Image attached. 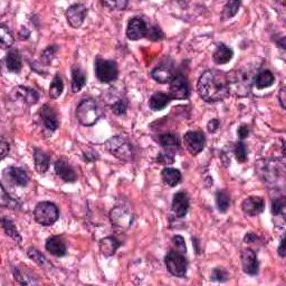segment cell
<instances>
[{"mask_svg":"<svg viewBox=\"0 0 286 286\" xmlns=\"http://www.w3.org/2000/svg\"><path fill=\"white\" fill-rule=\"evenodd\" d=\"M229 279V274L227 273L226 270L220 267L214 268L212 272V281L218 282V283H224V282L228 281Z\"/></svg>","mask_w":286,"mask_h":286,"instance_id":"41","label":"cell"},{"mask_svg":"<svg viewBox=\"0 0 286 286\" xmlns=\"http://www.w3.org/2000/svg\"><path fill=\"white\" fill-rule=\"evenodd\" d=\"M63 90H64V83H63V79L60 75H56L55 77L53 78L52 83H50L49 86V95L53 100H56L60 98L63 93Z\"/></svg>","mask_w":286,"mask_h":286,"instance_id":"33","label":"cell"},{"mask_svg":"<svg viewBox=\"0 0 286 286\" xmlns=\"http://www.w3.org/2000/svg\"><path fill=\"white\" fill-rule=\"evenodd\" d=\"M55 171L57 176L60 177L62 180H64L65 182H75L77 179V175L73 167L70 165V162L67 161L65 158L58 159L55 163Z\"/></svg>","mask_w":286,"mask_h":286,"instance_id":"15","label":"cell"},{"mask_svg":"<svg viewBox=\"0 0 286 286\" xmlns=\"http://www.w3.org/2000/svg\"><path fill=\"white\" fill-rule=\"evenodd\" d=\"M95 75L100 82L111 83L114 82L119 76V69L115 62L96 58L95 61Z\"/></svg>","mask_w":286,"mask_h":286,"instance_id":"6","label":"cell"},{"mask_svg":"<svg viewBox=\"0 0 286 286\" xmlns=\"http://www.w3.org/2000/svg\"><path fill=\"white\" fill-rule=\"evenodd\" d=\"M83 157L86 162H94L99 159V154L95 151H87V152H84Z\"/></svg>","mask_w":286,"mask_h":286,"instance_id":"48","label":"cell"},{"mask_svg":"<svg viewBox=\"0 0 286 286\" xmlns=\"http://www.w3.org/2000/svg\"><path fill=\"white\" fill-rule=\"evenodd\" d=\"M7 174L11 181L15 184H17V186H19V187L27 186L29 178L26 172H25L23 169H20V168H17V167H10L7 169Z\"/></svg>","mask_w":286,"mask_h":286,"instance_id":"26","label":"cell"},{"mask_svg":"<svg viewBox=\"0 0 286 286\" xmlns=\"http://www.w3.org/2000/svg\"><path fill=\"white\" fill-rule=\"evenodd\" d=\"M275 77L270 70H265L259 72L255 77V85L258 90H263V88L270 87L274 84Z\"/></svg>","mask_w":286,"mask_h":286,"instance_id":"28","label":"cell"},{"mask_svg":"<svg viewBox=\"0 0 286 286\" xmlns=\"http://www.w3.org/2000/svg\"><path fill=\"white\" fill-rule=\"evenodd\" d=\"M0 148H1V159H5L6 155L9 153V143H8L5 139H1V143H0Z\"/></svg>","mask_w":286,"mask_h":286,"instance_id":"49","label":"cell"},{"mask_svg":"<svg viewBox=\"0 0 286 286\" xmlns=\"http://www.w3.org/2000/svg\"><path fill=\"white\" fill-rule=\"evenodd\" d=\"M27 256L33 260V262H35L37 265H39L40 267H43L44 270L45 268L46 270H48V268H53L52 264L48 262V259L46 258L38 250H36V248H31V250H28Z\"/></svg>","mask_w":286,"mask_h":286,"instance_id":"31","label":"cell"},{"mask_svg":"<svg viewBox=\"0 0 286 286\" xmlns=\"http://www.w3.org/2000/svg\"><path fill=\"white\" fill-rule=\"evenodd\" d=\"M110 219L112 224L117 228H129L133 222V214L124 207H115L110 213Z\"/></svg>","mask_w":286,"mask_h":286,"instance_id":"11","label":"cell"},{"mask_svg":"<svg viewBox=\"0 0 286 286\" xmlns=\"http://www.w3.org/2000/svg\"><path fill=\"white\" fill-rule=\"evenodd\" d=\"M237 134H238V138L241 139V140L246 139L248 137V134H250V128H248V125L242 124L237 130Z\"/></svg>","mask_w":286,"mask_h":286,"instance_id":"47","label":"cell"},{"mask_svg":"<svg viewBox=\"0 0 286 286\" xmlns=\"http://www.w3.org/2000/svg\"><path fill=\"white\" fill-rule=\"evenodd\" d=\"M233 56H234L233 49L229 48L228 46H226L224 44H219L217 46L216 50L214 52L213 61L214 62V64L222 65V64H227V63L230 62Z\"/></svg>","mask_w":286,"mask_h":286,"instance_id":"20","label":"cell"},{"mask_svg":"<svg viewBox=\"0 0 286 286\" xmlns=\"http://www.w3.org/2000/svg\"><path fill=\"white\" fill-rule=\"evenodd\" d=\"M2 228L6 231L8 236L14 239L17 244H19V245L22 244V236H20V234L18 233V230H17L15 224L9 219V218L6 217L2 218Z\"/></svg>","mask_w":286,"mask_h":286,"instance_id":"32","label":"cell"},{"mask_svg":"<svg viewBox=\"0 0 286 286\" xmlns=\"http://www.w3.org/2000/svg\"><path fill=\"white\" fill-rule=\"evenodd\" d=\"M6 66L8 71L11 72V73H19L20 70H22L23 63L18 49H11L8 52L6 56Z\"/></svg>","mask_w":286,"mask_h":286,"instance_id":"22","label":"cell"},{"mask_svg":"<svg viewBox=\"0 0 286 286\" xmlns=\"http://www.w3.org/2000/svg\"><path fill=\"white\" fill-rule=\"evenodd\" d=\"M241 262L243 266V271L248 275H257L259 270V263L257 256L253 250L245 248L242 250Z\"/></svg>","mask_w":286,"mask_h":286,"instance_id":"12","label":"cell"},{"mask_svg":"<svg viewBox=\"0 0 286 286\" xmlns=\"http://www.w3.org/2000/svg\"><path fill=\"white\" fill-rule=\"evenodd\" d=\"M159 142L166 149L180 148V138L175 133H163L159 137Z\"/></svg>","mask_w":286,"mask_h":286,"instance_id":"30","label":"cell"},{"mask_svg":"<svg viewBox=\"0 0 286 286\" xmlns=\"http://www.w3.org/2000/svg\"><path fill=\"white\" fill-rule=\"evenodd\" d=\"M39 115L43 125L48 131L53 132L57 130L58 125H60V119H58V113L55 108L50 107L49 104L43 105L39 111Z\"/></svg>","mask_w":286,"mask_h":286,"instance_id":"13","label":"cell"},{"mask_svg":"<svg viewBox=\"0 0 286 286\" xmlns=\"http://www.w3.org/2000/svg\"><path fill=\"white\" fill-rule=\"evenodd\" d=\"M207 128L209 130V132H216L218 128H219V121H218L217 119H213V120H210L209 121V123L207 125Z\"/></svg>","mask_w":286,"mask_h":286,"instance_id":"50","label":"cell"},{"mask_svg":"<svg viewBox=\"0 0 286 286\" xmlns=\"http://www.w3.org/2000/svg\"><path fill=\"white\" fill-rule=\"evenodd\" d=\"M86 83V75L81 67L74 66L72 69V92L77 93Z\"/></svg>","mask_w":286,"mask_h":286,"instance_id":"25","label":"cell"},{"mask_svg":"<svg viewBox=\"0 0 286 286\" xmlns=\"http://www.w3.org/2000/svg\"><path fill=\"white\" fill-rule=\"evenodd\" d=\"M183 142L184 144H186V148L189 152L192 155H197L204 150L206 138L203 132L191 131L184 134Z\"/></svg>","mask_w":286,"mask_h":286,"instance_id":"9","label":"cell"},{"mask_svg":"<svg viewBox=\"0 0 286 286\" xmlns=\"http://www.w3.org/2000/svg\"><path fill=\"white\" fill-rule=\"evenodd\" d=\"M102 5L111 10H123L127 8L128 1H124V0H119V1H102Z\"/></svg>","mask_w":286,"mask_h":286,"instance_id":"45","label":"cell"},{"mask_svg":"<svg viewBox=\"0 0 286 286\" xmlns=\"http://www.w3.org/2000/svg\"><path fill=\"white\" fill-rule=\"evenodd\" d=\"M189 205H190V201H189L187 193L184 191L177 192L174 197V200H172V212L176 214L177 217L182 218L188 213Z\"/></svg>","mask_w":286,"mask_h":286,"instance_id":"17","label":"cell"},{"mask_svg":"<svg viewBox=\"0 0 286 286\" xmlns=\"http://www.w3.org/2000/svg\"><path fill=\"white\" fill-rule=\"evenodd\" d=\"M284 209H285V198H277L274 199L272 203V214L274 217H284Z\"/></svg>","mask_w":286,"mask_h":286,"instance_id":"40","label":"cell"},{"mask_svg":"<svg viewBox=\"0 0 286 286\" xmlns=\"http://www.w3.org/2000/svg\"><path fill=\"white\" fill-rule=\"evenodd\" d=\"M280 102L283 108H286V104H285V87H283L280 92Z\"/></svg>","mask_w":286,"mask_h":286,"instance_id":"53","label":"cell"},{"mask_svg":"<svg viewBox=\"0 0 286 286\" xmlns=\"http://www.w3.org/2000/svg\"><path fill=\"white\" fill-rule=\"evenodd\" d=\"M34 163H35V168L37 172H39L40 175L46 174L50 165V159L48 154L44 152L40 149L34 150Z\"/></svg>","mask_w":286,"mask_h":286,"instance_id":"21","label":"cell"},{"mask_svg":"<svg viewBox=\"0 0 286 286\" xmlns=\"http://www.w3.org/2000/svg\"><path fill=\"white\" fill-rule=\"evenodd\" d=\"M198 93L208 103L219 102L229 96L227 74L218 70H210L201 75L198 82Z\"/></svg>","mask_w":286,"mask_h":286,"instance_id":"1","label":"cell"},{"mask_svg":"<svg viewBox=\"0 0 286 286\" xmlns=\"http://www.w3.org/2000/svg\"><path fill=\"white\" fill-rule=\"evenodd\" d=\"M166 265L170 274L177 277H183L187 273L188 263L184 255L177 250H170L166 256Z\"/></svg>","mask_w":286,"mask_h":286,"instance_id":"7","label":"cell"},{"mask_svg":"<svg viewBox=\"0 0 286 286\" xmlns=\"http://www.w3.org/2000/svg\"><path fill=\"white\" fill-rule=\"evenodd\" d=\"M277 253L280 254L281 257H285L286 256V250H285V238L283 237L281 241L280 244V247H279V250H277Z\"/></svg>","mask_w":286,"mask_h":286,"instance_id":"52","label":"cell"},{"mask_svg":"<svg viewBox=\"0 0 286 286\" xmlns=\"http://www.w3.org/2000/svg\"><path fill=\"white\" fill-rule=\"evenodd\" d=\"M146 37L152 41H158L165 38V34L158 26H151L148 28V33H146Z\"/></svg>","mask_w":286,"mask_h":286,"instance_id":"43","label":"cell"},{"mask_svg":"<svg viewBox=\"0 0 286 286\" xmlns=\"http://www.w3.org/2000/svg\"><path fill=\"white\" fill-rule=\"evenodd\" d=\"M11 96L15 100L24 101L27 104H35L38 102L39 94L36 90L26 86H17L11 92Z\"/></svg>","mask_w":286,"mask_h":286,"instance_id":"16","label":"cell"},{"mask_svg":"<svg viewBox=\"0 0 286 286\" xmlns=\"http://www.w3.org/2000/svg\"><path fill=\"white\" fill-rule=\"evenodd\" d=\"M0 43L2 48H9L14 44V36L5 25H0Z\"/></svg>","mask_w":286,"mask_h":286,"instance_id":"36","label":"cell"},{"mask_svg":"<svg viewBox=\"0 0 286 286\" xmlns=\"http://www.w3.org/2000/svg\"><path fill=\"white\" fill-rule=\"evenodd\" d=\"M244 241H245L246 244H253L255 242H258L259 238L258 236H256L254 233H247L245 238H244Z\"/></svg>","mask_w":286,"mask_h":286,"instance_id":"51","label":"cell"},{"mask_svg":"<svg viewBox=\"0 0 286 286\" xmlns=\"http://www.w3.org/2000/svg\"><path fill=\"white\" fill-rule=\"evenodd\" d=\"M162 179L169 187H176L181 181V172L175 168H166L162 170Z\"/></svg>","mask_w":286,"mask_h":286,"instance_id":"29","label":"cell"},{"mask_svg":"<svg viewBox=\"0 0 286 286\" xmlns=\"http://www.w3.org/2000/svg\"><path fill=\"white\" fill-rule=\"evenodd\" d=\"M87 9L83 3H74L66 10V18L70 26L73 28H79L86 18Z\"/></svg>","mask_w":286,"mask_h":286,"instance_id":"10","label":"cell"},{"mask_svg":"<svg viewBox=\"0 0 286 286\" xmlns=\"http://www.w3.org/2000/svg\"><path fill=\"white\" fill-rule=\"evenodd\" d=\"M172 243H174V245L176 247V250L179 251V253H181L183 255L187 254V247H186V242H184V239L182 236H180V235H177L174 238H172Z\"/></svg>","mask_w":286,"mask_h":286,"instance_id":"46","label":"cell"},{"mask_svg":"<svg viewBox=\"0 0 286 286\" xmlns=\"http://www.w3.org/2000/svg\"><path fill=\"white\" fill-rule=\"evenodd\" d=\"M60 217L57 206L49 201H43L36 206L34 210V218L41 226H50L56 222Z\"/></svg>","mask_w":286,"mask_h":286,"instance_id":"5","label":"cell"},{"mask_svg":"<svg viewBox=\"0 0 286 286\" xmlns=\"http://www.w3.org/2000/svg\"><path fill=\"white\" fill-rule=\"evenodd\" d=\"M152 78L154 81H157L160 84H166L172 81V78L175 77L174 71H172L171 67L162 65L159 66L157 69H154L152 71Z\"/></svg>","mask_w":286,"mask_h":286,"instance_id":"24","label":"cell"},{"mask_svg":"<svg viewBox=\"0 0 286 286\" xmlns=\"http://www.w3.org/2000/svg\"><path fill=\"white\" fill-rule=\"evenodd\" d=\"M257 72V63H248L237 70L227 73L229 94H233L237 98H243L250 94L255 83L256 75L258 74Z\"/></svg>","mask_w":286,"mask_h":286,"instance_id":"2","label":"cell"},{"mask_svg":"<svg viewBox=\"0 0 286 286\" xmlns=\"http://www.w3.org/2000/svg\"><path fill=\"white\" fill-rule=\"evenodd\" d=\"M46 250L56 257H63L66 255V243L62 236H52L46 241Z\"/></svg>","mask_w":286,"mask_h":286,"instance_id":"19","label":"cell"},{"mask_svg":"<svg viewBox=\"0 0 286 286\" xmlns=\"http://www.w3.org/2000/svg\"><path fill=\"white\" fill-rule=\"evenodd\" d=\"M105 149L122 161H131L133 158V146L128 139L122 136L112 137L105 142Z\"/></svg>","mask_w":286,"mask_h":286,"instance_id":"3","label":"cell"},{"mask_svg":"<svg viewBox=\"0 0 286 286\" xmlns=\"http://www.w3.org/2000/svg\"><path fill=\"white\" fill-rule=\"evenodd\" d=\"M264 208H265L264 199L256 196L248 197V198L244 200L242 204L243 212L248 214V216H256V214L263 213Z\"/></svg>","mask_w":286,"mask_h":286,"instance_id":"18","label":"cell"},{"mask_svg":"<svg viewBox=\"0 0 286 286\" xmlns=\"http://www.w3.org/2000/svg\"><path fill=\"white\" fill-rule=\"evenodd\" d=\"M235 157L238 160V162H246L247 161V148L244 142H237L234 148Z\"/></svg>","mask_w":286,"mask_h":286,"instance_id":"39","label":"cell"},{"mask_svg":"<svg viewBox=\"0 0 286 286\" xmlns=\"http://www.w3.org/2000/svg\"><path fill=\"white\" fill-rule=\"evenodd\" d=\"M190 94V88L187 78L179 74L172 78L169 86V96L174 100H186Z\"/></svg>","mask_w":286,"mask_h":286,"instance_id":"8","label":"cell"},{"mask_svg":"<svg viewBox=\"0 0 286 286\" xmlns=\"http://www.w3.org/2000/svg\"><path fill=\"white\" fill-rule=\"evenodd\" d=\"M1 204L2 206H5V207H8L10 209L20 208V204L18 203V200L12 199L9 195H7V192L3 187H1Z\"/></svg>","mask_w":286,"mask_h":286,"instance_id":"37","label":"cell"},{"mask_svg":"<svg viewBox=\"0 0 286 286\" xmlns=\"http://www.w3.org/2000/svg\"><path fill=\"white\" fill-rule=\"evenodd\" d=\"M242 6L241 1H229L226 3V6L222 9L221 14V19L222 20H228L231 17H234L237 14V11L239 9V7Z\"/></svg>","mask_w":286,"mask_h":286,"instance_id":"35","label":"cell"},{"mask_svg":"<svg viewBox=\"0 0 286 286\" xmlns=\"http://www.w3.org/2000/svg\"><path fill=\"white\" fill-rule=\"evenodd\" d=\"M76 117L84 127H92L100 120L101 111L98 103L93 99H86L78 104Z\"/></svg>","mask_w":286,"mask_h":286,"instance_id":"4","label":"cell"},{"mask_svg":"<svg viewBox=\"0 0 286 286\" xmlns=\"http://www.w3.org/2000/svg\"><path fill=\"white\" fill-rule=\"evenodd\" d=\"M157 161H158V163H160V165L170 166V165H172V163H175V153L170 150L160 152L157 155Z\"/></svg>","mask_w":286,"mask_h":286,"instance_id":"38","label":"cell"},{"mask_svg":"<svg viewBox=\"0 0 286 286\" xmlns=\"http://www.w3.org/2000/svg\"><path fill=\"white\" fill-rule=\"evenodd\" d=\"M112 112L114 113L115 115H124L127 113L128 110V103L125 100H119L116 101L115 103L112 104L111 107Z\"/></svg>","mask_w":286,"mask_h":286,"instance_id":"42","label":"cell"},{"mask_svg":"<svg viewBox=\"0 0 286 286\" xmlns=\"http://www.w3.org/2000/svg\"><path fill=\"white\" fill-rule=\"evenodd\" d=\"M216 205L220 213H226L230 206V198L228 193L224 190H219L216 193Z\"/></svg>","mask_w":286,"mask_h":286,"instance_id":"34","label":"cell"},{"mask_svg":"<svg viewBox=\"0 0 286 286\" xmlns=\"http://www.w3.org/2000/svg\"><path fill=\"white\" fill-rule=\"evenodd\" d=\"M148 33V27L144 20L140 17H133L129 20L127 28V36L131 40H139L146 36Z\"/></svg>","mask_w":286,"mask_h":286,"instance_id":"14","label":"cell"},{"mask_svg":"<svg viewBox=\"0 0 286 286\" xmlns=\"http://www.w3.org/2000/svg\"><path fill=\"white\" fill-rule=\"evenodd\" d=\"M120 246H121L120 242L112 236L105 237L100 241L101 253H102L104 256H107V257L114 255L115 251L119 250Z\"/></svg>","mask_w":286,"mask_h":286,"instance_id":"23","label":"cell"},{"mask_svg":"<svg viewBox=\"0 0 286 286\" xmlns=\"http://www.w3.org/2000/svg\"><path fill=\"white\" fill-rule=\"evenodd\" d=\"M171 98L166 93H155L149 101V107L153 111H161L170 103Z\"/></svg>","mask_w":286,"mask_h":286,"instance_id":"27","label":"cell"},{"mask_svg":"<svg viewBox=\"0 0 286 286\" xmlns=\"http://www.w3.org/2000/svg\"><path fill=\"white\" fill-rule=\"evenodd\" d=\"M57 49L58 47L55 45H52L46 48L43 52V55H41V61H43L45 64H50V62H52L54 56H55Z\"/></svg>","mask_w":286,"mask_h":286,"instance_id":"44","label":"cell"}]
</instances>
